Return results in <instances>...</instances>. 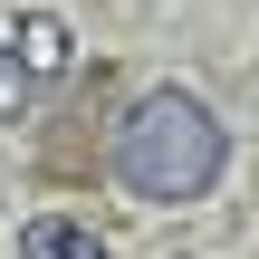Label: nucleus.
<instances>
[{"instance_id":"obj_1","label":"nucleus","mask_w":259,"mask_h":259,"mask_svg":"<svg viewBox=\"0 0 259 259\" xmlns=\"http://www.w3.org/2000/svg\"><path fill=\"white\" fill-rule=\"evenodd\" d=\"M115 183L135 192V202H163V211H183V202H202L211 183H221V163H231V135H221V115L192 96V87H144L125 115H115Z\"/></svg>"},{"instance_id":"obj_2","label":"nucleus","mask_w":259,"mask_h":259,"mask_svg":"<svg viewBox=\"0 0 259 259\" xmlns=\"http://www.w3.org/2000/svg\"><path fill=\"white\" fill-rule=\"evenodd\" d=\"M48 77H67V19H48V10L0 19V115H19Z\"/></svg>"},{"instance_id":"obj_3","label":"nucleus","mask_w":259,"mask_h":259,"mask_svg":"<svg viewBox=\"0 0 259 259\" xmlns=\"http://www.w3.org/2000/svg\"><path fill=\"white\" fill-rule=\"evenodd\" d=\"M10 259H106V240L87 231V221H67V211H38L29 231H19V250Z\"/></svg>"}]
</instances>
